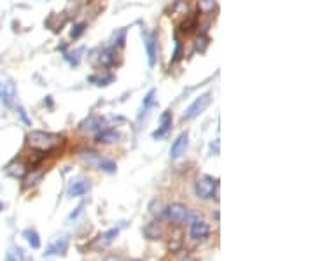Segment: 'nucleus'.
Wrapping results in <instances>:
<instances>
[{
	"label": "nucleus",
	"mask_w": 315,
	"mask_h": 261,
	"mask_svg": "<svg viewBox=\"0 0 315 261\" xmlns=\"http://www.w3.org/2000/svg\"><path fill=\"white\" fill-rule=\"evenodd\" d=\"M63 142V139L56 134H49V132H39L33 130L28 134V144L30 147L41 151V153H49L54 147H58Z\"/></svg>",
	"instance_id": "1"
},
{
	"label": "nucleus",
	"mask_w": 315,
	"mask_h": 261,
	"mask_svg": "<svg viewBox=\"0 0 315 261\" xmlns=\"http://www.w3.org/2000/svg\"><path fill=\"white\" fill-rule=\"evenodd\" d=\"M16 84L9 76L0 72V100L6 107H13L16 104Z\"/></svg>",
	"instance_id": "2"
},
{
	"label": "nucleus",
	"mask_w": 315,
	"mask_h": 261,
	"mask_svg": "<svg viewBox=\"0 0 315 261\" xmlns=\"http://www.w3.org/2000/svg\"><path fill=\"white\" fill-rule=\"evenodd\" d=\"M210 104H212V93L207 91V93H203V95H200L198 99H194V102L189 105L188 109H186V112L182 114V121H189V119L198 118L201 112H205V109H207Z\"/></svg>",
	"instance_id": "3"
},
{
	"label": "nucleus",
	"mask_w": 315,
	"mask_h": 261,
	"mask_svg": "<svg viewBox=\"0 0 315 261\" xmlns=\"http://www.w3.org/2000/svg\"><path fill=\"white\" fill-rule=\"evenodd\" d=\"M216 191H217V182L212 177H208V175H203V177L196 179V182H194V194L198 198H201V200L212 198Z\"/></svg>",
	"instance_id": "4"
},
{
	"label": "nucleus",
	"mask_w": 315,
	"mask_h": 261,
	"mask_svg": "<svg viewBox=\"0 0 315 261\" xmlns=\"http://www.w3.org/2000/svg\"><path fill=\"white\" fill-rule=\"evenodd\" d=\"M189 209L186 207V205H182V204H172V205H168L165 210V216H166V219L170 221L172 224H175V226H181V224H184L186 221L189 219Z\"/></svg>",
	"instance_id": "5"
},
{
	"label": "nucleus",
	"mask_w": 315,
	"mask_h": 261,
	"mask_svg": "<svg viewBox=\"0 0 315 261\" xmlns=\"http://www.w3.org/2000/svg\"><path fill=\"white\" fill-rule=\"evenodd\" d=\"M142 39H144V48H146V53H147L149 67H154V65H156V56H158V37L154 32L142 30Z\"/></svg>",
	"instance_id": "6"
},
{
	"label": "nucleus",
	"mask_w": 315,
	"mask_h": 261,
	"mask_svg": "<svg viewBox=\"0 0 315 261\" xmlns=\"http://www.w3.org/2000/svg\"><path fill=\"white\" fill-rule=\"evenodd\" d=\"M89 189H91V182H89V179L76 177V179H72V181L68 182L67 194L68 197H72V198H77V197L86 194Z\"/></svg>",
	"instance_id": "7"
},
{
	"label": "nucleus",
	"mask_w": 315,
	"mask_h": 261,
	"mask_svg": "<svg viewBox=\"0 0 315 261\" xmlns=\"http://www.w3.org/2000/svg\"><path fill=\"white\" fill-rule=\"evenodd\" d=\"M188 146H189V134H188V132H182V134L173 140L172 147H170V158H172V159L181 158L182 154L186 153Z\"/></svg>",
	"instance_id": "8"
},
{
	"label": "nucleus",
	"mask_w": 315,
	"mask_h": 261,
	"mask_svg": "<svg viewBox=\"0 0 315 261\" xmlns=\"http://www.w3.org/2000/svg\"><path fill=\"white\" fill-rule=\"evenodd\" d=\"M189 235H191L193 240H205V239H208V235H210V226L205 223V221L196 219L191 223Z\"/></svg>",
	"instance_id": "9"
},
{
	"label": "nucleus",
	"mask_w": 315,
	"mask_h": 261,
	"mask_svg": "<svg viewBox=\"0 0 315 261\" xmlns=\"http://www.w3.org/2000/svg\"><path fill=\"white\" fill-rule=\"evenodd\" d=\"M67 249H68L67 237H60V239H56L54 242L49 244V247L46 249L44 256H65Z\"/></svg>",
	"instance_id": "10"
},
{
	"label": "nucleus",
	"mask_w": 315,
	"mask_h": 261,
	"mask_svg": "<svg viewBox=\"0 0 315 261\" xmlns=\"http://www.w3.org/2000/svg\"><path fill=\"white\" fill-rule=\"evenodd\" d=\"M4 172H6L9 177H14V179H23L26 174H28V167H26V163L23 161H18V159H14V161H11L9 165L4 169Z\"/></svg>",
	"instance_id": "11"
},
{
	"label": "nucleus",
	"mask_w": 315,
	"mask_h": 261,
	"mask_svg": "<svg viewBox=\"0 0 315 261\" xmlns=\"http://www.w3.org/2000/svg\"><path fill=\"white\" fill-rule=\"evenodd\" d=\"M170 128H172V112L165 111L161 116H159V128L156 132H153V139L165 137V135L170 132Z\"/></svg>",
	"instance_id": "12"
},
{
	"label": "nucleus",
	"mask_w": 315,
	"mask_h": 261,
	"mask_svg": "<svg viewBox=\"0 0 315 261\" xmlns=\"http://www.w3.org/2000/svg\"><path fill=\"white\" fill-rule=\"evenodd\" d=\"M119 139H121L119 132L112 130V128H105V130H100L98 134H96V137H95V140L98 144H112V142H118Z\"/></svg>",
	"instance_id": "13"
},
{
	"label": "nucleus",
	"mask_w": 315,
	"mask_h": 261,
	"mask_svg": "<svg viewBox=\"0 0 315 261\" xmlns=\"http://www.w3.org/2000/svg\"><path fill=\"white\" fill-rule=\"evenodd\" d=\"M118 235H119V228H112V230H109V232H105L103 235H100L98 239L95 240L93 247H95V249H103V247H107L109 244H112V240H114Z\"/></svg>",
	"instance_id": "14"
},
{
	"label": "nucleus",
	"mask_w": 315,
	"mask_h": 261,
	"mask_svg": "<svg viewBox=\"0 0 315 261\" xmlns=\"http://www.w3.org/2000/svg\"><path fill=\"white\" fill-rule=\"evenodd\" d=\"M144 235L149 240H159L163 237V230L158 223H147L144 226Z\"/></svg>",
	"instance_id": "15"
},
{
	"label": "nucleus",
	"mask_w": 315,
	"mask_h": 261,
	"mask_svg": "<svg viewBox=\"0 0 315 261\" xmlns=\"http://www.w3.org/2000/svg\"><path fill=\"white\" fill-rule=\"evenodd\" d=\"M116 61H118V51H116L114 48H109L102 51L100 54V63L103 65V67H112V65H116Z\"/></svg>",
	"instance_id": "16"
},
{
	"label": "nucleus",
	"mask_w": 315,
	"mask_h": 261,
	"mask_svg": "<svg viewBox=\"0 0 315 261\" xmlns=\"http://www.w3.org/2000/svg\"><path fill=\"white\" fill-rule=\"evenodd\" d=\"M6 261H26L25 251H23L21 247H18V245H13V247L7 251Z\"/></svg>",
	"instance_id": "17"
},
{
	"label": "nucleus",
	"mask_w": 315,
	"mask_h": 261,
	"mask_svg": "<svg viewBox=\"0 0 315 261\" xmlns=\"http://www.w3.org/2000/svg\"><path fill=\"white\" fill-rule=\"evenodd\" d=\"M25 239H26V242H28V245L32 249H39L41 247V237H39V233L35 232V230H25Z\"/></svg>",
	"instance_id": "18"
},
{
	"label": "nucleus",
	"mask_w": 315,
	"mask_h": 261,
	"mask_svg": "<svg viewBox=\"0 0 315 261\" xmlns=\"http://www.w3.org/2000/svg\"><path fill=\"white\" fill-rule=\"evenodd\" d=\"M154 96H156V91L154 89H151L149 93H147V96L144 99V104H142V107H140V112H138V119H142V116L146 114L147 111H149L151 107L154 105Z\"/></svg>",
	"instance_id": "19"
},
{
	"label": "nucleus",
	"mask_w": 315,
	"mask_h": 261,
	"mask_svg": "<svg viewBox=\"0 0 315 261\" xmlns=\"http://www.w3.org/2000/svg\"><path fill=\"white\" fill-rule=\"evenodd\" d=\"M208 44H210V39L205 34H200L196 37V41H194V51H196V53H205V49L208 48Z\"/></svg>",
	"instance_id": "20"
},
{
	"label": "nucleus",
	"mask_w": 315,
	"mask_h": 261,
	"mask_svg": "<svg viewBox=\"0 0 315 261\" xmlns=\"http://www.w3.org/2000/svg\"><path fill=\"white\" fill-rule=\"evenodd\" d=\"M81 159H83V161L86 163V165L96 167L102 158H100L96 153H93V151H83V153H81Z\"/></svg>",
	"instance_id": "21"
},
{
	"label": "nucleus",
	"mask_w": 315,
	"mask_h": 261,
	"mask_svg": "<svg viewBox=\"0 0 315 261\" xmlns=\"http://www.w3.org/2000/svg\"><path fill=\"white\" fill-rule=\"evenodd\" d=\"M102 119L96 118V116H89L84 123H81V130H93V128H100Z\"/></svg>",
	"instance_id": "22"
},
{
	"label": "nucleus",
	"mask_w": 315,
	"mask_h": 261,
	"mask_svg": "<svg viewBox=\"0 0 315 261\" xmlns=\"http://www.w3.org/2000/svg\"><path fill=\"white\" fill-rule=\"evenodd\" d=\"M198 7H200L201 13H212L214 9L217 7L216 0H198Z\"/></svg>",
	"instance_id": "23"
},
{
	"label": "nucleus",
	"mask_w": 315,
	"mask_h": 261,
	"mask_svg": "<svg viewBox=\"0 0 315 261\" xmlns=\"http://www.w3.org/2000/svg\"><path fill=\"white\" fill-rule=\"evenodd\" d=\"M96 167H98L100 170H103V172H107V174H114L116 172V163L111 161V159H100Z\"/></svg>",
	"instance_id": "24"
},
{
	"label": "nucleus",
	"mask_w": 315,
	"mask_h": 261,
	"mask_svg": "<svg viewBox=\"0 0 315 261\" xmlns=\"http://www.w3.org/2000/svg\"><path fill=\"white\" fill-rule=\"evenodd\" d=\"M89 81L91 83H96V86H107V84H111L112 81H114V76H103V77H89Z\"/></svg>",
	"instance_id": "25"
},
{
	"label": "nucleus",
	"mask_w": 315,
	"mask_h": 261,
	"mask_svg": "<svg viewBox=\"0 0 315 261\" xmlns=\"http://www.w3.org/2000/svg\"><path fill=\"white\" fill-rule=\"evenodd\" d=\"M181 26H182V32H186V34L193 32V30L196 28V19H194V18H188L184 23H182Z\"/></svg>",
	"instance_id": "26"
},
{
	"label": "nucleus",
	"mask_w": 315,
	"mask_h": 261,
	"mask_svg": "<svg viewBox=\"0 0 315 261\" xmlns=\"http://www.w3.org/2000/svg\"><path fill=\"white\" fill-rule=\"evenodd\" d=\"M79 54H83V49H77L76 53H67L65 58H67V61L70 65H77L79 63Z\"/></svg>",
	"instance_id": "27"
},
{
	"label": "nucleus",
	"mask_w": 315,
	"mask_h": 261,
	"mask_svg": "<svg viewBox=\"0 0 315 261\" xmlns=\"http://www.w3.org/2000/svg\"><path fill=\"white\" fill-rule=\"evenodd\" d=\"M84 30H86V25H84V23H79V25H74L72 32H70V37H72V39L81 37V35L84 34Z\"/></svg>",
	"instance_id": "28"
},
{
	"label": "nucleus",
	"mask_w": 315,
	"mask_h": 261,
	"mask_svg": "<svg viewBox=\"0 0 315 261\" xmlns=\"http://www.w3.org/2000/svg\"><path fill=\"white\" fill-rule=\"evenodd\" d=\"M181 54H182V46H181V42L179 41H175V51H173V58H172L173 63L181 60Z\"/></svg>",
	"instance_id": "29"
},
{
	"label": "nucleus",
	"mask_w": 315,
	"mask_h": 261,
	"mask_svg": "<svg viewBox=\"0 0 315 261\" xmlns=\"http://www.w3.org/2000/svg\"><path fill=\"white\" fill-rule=\"evenodd\" d=\"M16 111H18L19 118H21L23 121H25V124H28V126H30V124H32V121H30V119H28V116H26V111H25V109H23V107H18Z\"/></svg>",
	"instance_id": "30"
},
{
	"label": "nucleus",
	"mask_w": 315,
	"mask_h": 261,
	"mask_svg": "<svg viewBox=\"0 0 315 261\" xmlns=\"http://www.w3.org/2000/svg\"><path fill=\"white\" fill-rule=\"evenodd\" d=\"M114 41H118L116 44H118L119 48H121V46L124 44V30H119L118 34H114Z\"/></svg>",
	"instance_id": "31"
},
{
	"label": "nucleus",
	"mask_w": 315,
	"mask_h": 261,
	"mask_svg": "<svg viewBox=\"0 0 315 261\" xmlns=\"http://www.w3.org/2000/svg\"><path fill=\"white\" fill-rule=\"evenodd\" d=\"M105 261H119V258H116V256H107Z\"/></svg>",
	"instance_id": "32"
},
{
	"label": "nucleus",
	"mask_w": 315,
	"mask_h": 261,
	"mask_svg": "<svg viewBox=\"0 0 315 261\" xmlns=\"http://www.w3.org/2000/svg\"><path fill=\"white\" fill-rule=\"evenodd\" d=\"M0 209H2V204H0Z\"/></svg>",
	"instance_id": "33"
},
{
	"label": "nucleus",
	"mask_w": 315,
	"mask_h": 261,
	"mask_svg": "<svg viewBox=\"0 0 315 261\" xmlns=\"http://www.w3.org/2000/svg\"><path fill=\"white\" fill-rule=\"evenodd\" d=\"M133 261H140V259H133Z\"/></svg>",
	"instance_id": "34"
}]
</instances>
